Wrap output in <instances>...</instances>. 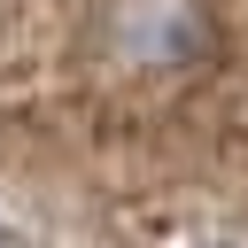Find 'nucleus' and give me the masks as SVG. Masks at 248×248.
<instances>
[{
  "label": "nucleus",
  "instance_id": "1",
  "mask_svg": "<svg viewBox=\"0 0 248 248\" xmlns=\"http://www.w3.org/2000/svg\"><path fill=\"white\" fill-rule=\"evenodd\" d=\"M78 62L101 101H178L217 78L225 23L209 0H85Z\"/></svg>",
  "mask_w": 248,
  "mask_h": 248
}]
</instances>
